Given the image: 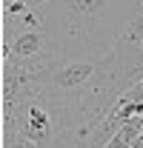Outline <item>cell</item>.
Masks as SVG:
<instances>
[{"mask_svg":"<svg viewBox=\"0 0 143 148\" xmlns=\"http://www.w3.org/2000/svg\"><path fill=\"white\" fill-rule=\"evenodd\" d=\"M132 148H143V134H140V137H137V143H135V145H132Z\"/></svg>","mask_w":143,"mask_h":148,"instance_id":"5b68a950","label":"cell"},{"mask_svg":"<svg viewBox=\"0 0 143 148\" xmlns=\"http://www.w3.org/2000/svg\"><path fill=\"white\" fill-rule=\"evenodd\" d=\"M94 71H97V60H60L35 71V88L43 97L77 103Z\"/></svg>","mask_w":143,"mask_h":148,"instance_id":"7a4b0ae2","label":"cell"},{"mask_svg":"<svg viewBox=\"0 0 143 148\" xmlns=\"http://www.w3.org/2000/svg\"><path fill=\"white\" fill-rule=\"evenodd\" d=\"M112 54L117 60V69H120V77H123L126 88L143 83V9L120 32Z\"/></svg>","mask_w":143,"mask_h":148,"instance_id":"3957f363","label":"cell"},{"mask_svg":"<svg viewBox=\"0 0 143 148\" xmlns=\"http://www.w3.org/2000/svg\"><path fill=\"white\" fill-rule=\"evenodd\" d=\"M140 134H143V117H132V120H126L123 125L117 128V134H115L103 148H132L137 143Z\"/></svg>","mask_w":143,"mask_h":148,"instance_id":"277c9868","label":"cell"},{"mask_svg":"<svg viewBox=\"0 0 143 148\" xmlns=\"http://www.w3.org/2000/svg\"><path fill=\"white\" fill-rule=\"evenodd\" d=\"M140 9L143 0H46L37 9V23L49 37L54 63L100 60Z\"/></svg>","mask_w":143,"mask_h":148,"instance_id":"6da1fadb","label":"cell"}]
</instances>
